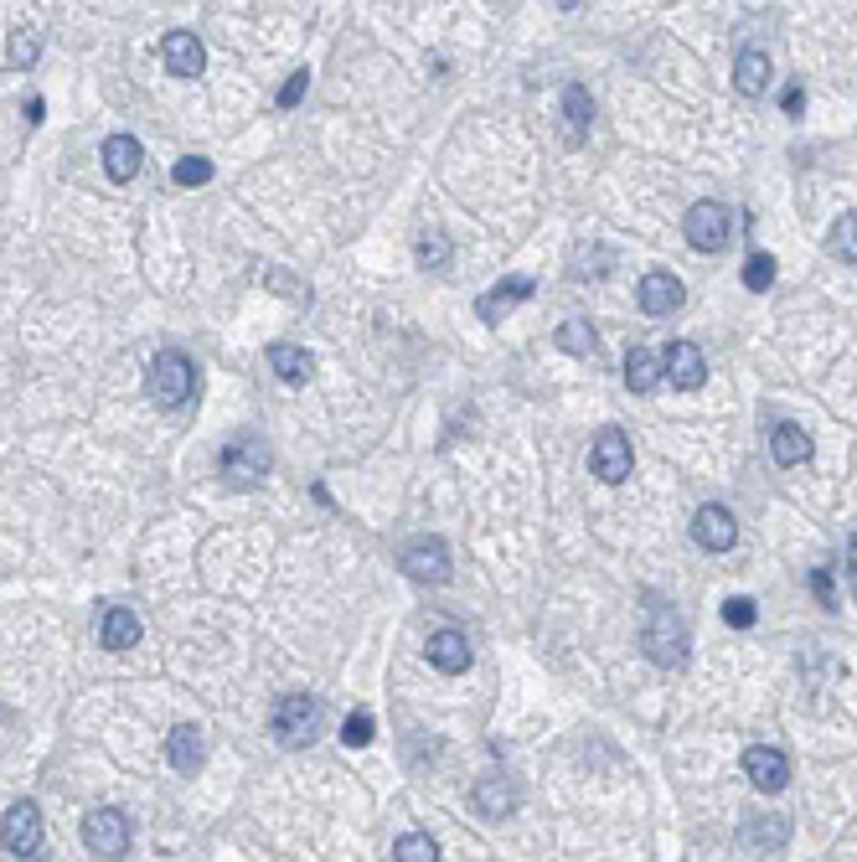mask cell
Wrapping results in <instances>:
<instances>
[{"mask_svg": "<svg viewBox=\"0 0 857 862\" xmlns=\"http://www.w3.org/2000/svg\"><path fill=\"white\" fill-rule=\"evenodd\" d=\"M662 372H666V383L677 387V393H697V387L707 383V362H703V352L692 342H672L662 352Z\"/></svg>", "mask_w": 857, "mask_h": 862, "instance_id": "5bb4252c", "label": "cell"}, {"mask_svg": "<svg viewBox=\"0 0 857 862\" xmlns=\"http://www.w3.org/2000/svg\"><path fill=\"white\" fill-rule=\"evenodd\" d=\"M99 646H109V651L140 646V615L124 610V605H109V610L99 615Z\"/></svg>", "mask_w": 857, "mask_h": 862, "instance_id": "44dd1931", "label": "cell"}, {"mask_svg": "<svg viewBox=\"0 0 857 862\" xmlns=\"http://www.w3.org/2000/svg\"><path fill=\"white\" fill-rule=\"evenodd\" d=\"M512 805H517L512 774L491 770V774H481V780L470 785V811H476L481 821H501V817H512Z\"/></svg>", "mask_w": 857, "mask_h": 862, "instance_id": "7c38bea8", "label": "cell"}, {"mask_svg": "<svg viewBox=\"0 0 857 862\" xmlns=\"http://www.w3.org/2000/svg\"><path fill=\"white\" fill-rule=\"evenodd\" d=\"M775 253H759L754 249L749 258H744V290H754V295H759V290H769V284H775Z\"/></svg>", "mask_w": 857, "mask_h": 862, "instance_id": "4dcf8cb0", "label": "cell"}, {"mask_svg": "<svg viewBox=\"0 0 857 862\" xmlns=\"http://www.w3.org/2000/svg\"><path fill=\"white\" fill-rule=\"evenodd\" d=\"M404 574L414 584H450L455 564H450V548H445V537H414L404 548Z\"/></svg>", "mask_w": 857, "mask_h": 862, "instance_id": "ba28073f", "label": "cell"}, {"mask_svg": "<svg viewBox=\"0 0 857 862\" xmlns=\"http://www.w3.org/2000/svg\"><path fill=\"white\" fill-rule=\"evenodd\" d=\"M734 89L744 93V99H759V93L769 89V58L759 47H744L734 58Z\"/></svg>", "mask_w": 857, "mask_h": 862, "instance_id": "603a6c76", "label": "cell"}, {"mask_svg": "<svg viewBox=\"0 0 857 862\" xmlns=\"http://www.w3.org/2000/svg\"><path fill=\"white\" fill-rule=\"evenodd\" d=\"M161 58H166V68L176 78H196L207 68V52H202V42H196L192 31H171L166 42H161Z\"/></svg>", "mask_w": 857, "mask_h": 862, "instance_id": "ffe728a7", "label": "cell"}, {"mask_svg": "<svg viewBox=\"0 0 857 862\" xmlns=\"http://www.w3.org/2000/svg\"><path fill=\"white\" fill-rule=\"evenodd\" d=\"M790 817L785 811H759V817H749L744 826H738V848L744 852H781L785 842H790Z\"/></svg>", "mask_w": 857, "mask_h": 862, "instance_id": "4fadbf2b", "label": "cell"}, {"mask_svg": "<svg viewBox=\"0 0 857 862\" xmlns=\"http://www.w3.org/2000/svg\"><path fill=\"white\" fill-rule=\"evenodd\" d=\"M641 651L656 661V667H682L687 661V625L682 615L666 605V599H646V615H641Z\"/></svg>", "mask_w": 857, "mask_h": 862, "instance_id": "6da1fadb", "label": "cell"}, {"mask_svg": "<svg viewBox=\"0 0 857 862\" xmlns=\"http://www.w3.org/2000/svg\"><path fill=\"white\" fill-rule=\"evenodd\" d=\"M0 848L11 852V858H37L42 852V811L37 801H16L0 821Z\"/></svg>", "mask_w": 857, "mask_h": 862, "instance_id": "9c48e42d", "label": "cell"}, {"mask_svg": "<svg viewBox=\"0 0 857 862\" xmlns=\"http://www.w3.org/2000/svg\"><path fill=\"white\" fill-rule=\"evenodd\" d=\"M27 124H42V99H27Z\"/></svg>", "mask_w": 857, "mask_h": 862, "instance_id": "60d3db41", "label": "cell"}, {"mask_svg": "<svg viewBox=\"0 0 857 862\" xmlns=\"http://www.w3.org/2000/svg\"><path fill=\"white\" fill-rule=\"evenodd\" d=\"M269 367L274 377H285V383H310V372H316V357L305 352V346H289V342H274L269 346Z\"/></svg>", "mask_w": 857, "mask_h": 862, "instance_id": "cb8c5ba5", "label": "cell"}, {"mask_svg": "<svg viewBox=\"0 0 857 862\" xmlns=\"http://www.w3.org/2000/svg\"><path fill=\"white\" fill-rule=\"evenodd\" d=\"M812 589H816L822 605H837V599H832V574H827V568H812Z\"/></svg>", "mask_w": 857, "mask_h": 862, "instance_id": "f35d334b", "label": "cell"}, {"mask_svg": "<svg viewBox=\"0 0 857 862\" xmlns=\"http://www.w3.org/2000/svg\"><path fill=\"white\" fill-rule=\"evenodd\" d=\"M553 342H558V352H569V357H594L600 336H594V326H589L584 315H569V321L553 331Z\"/></svg>", "mask_w": 857, "mask_h": 862, "instance_id": "4316f807", "label": "cell"}, {"mask_svg": "<svg viewBox=\"0 0 857 862\" xmlns=\"http://www.w3.org/2000/svg\"><path fill=\"white\" fill-rule=\"evenodd\" d=\"M754 620H759V605H754V599H744V595L723 599V625H734V630H749Z\"/></svg>", "mask_w": 857, "mask_h": 862, "instance_id": "e575fe53", "label": "cell"}, {"mask_svg": "<svg viewBox=\"0 0 857 862\" xmlns=\"http://www.w3.org/2000/svg\"><path fill=\"white\" fill-rule=\"evenodd\" d=\"M130 836H135V826H130V817L114 811V805H99V811L83 817V848H89L93 858H124V852H130Z\"/></svg>", "mask_w": 857, "mask_h": 862, "instance_id": "5b68a950", "label": "cell"}, {"mask_svg": "<svg viewBox=\"0 0 857 862\" xmlns=\"http://www.w3.org/2000/svg\"><path fill=\"white\" fill-rule=\"evenodd\" d=\"M847 579H853V595H857V533H853V548H847Z\"/></svg>", "mask_w": 857, "mask_h": 862, "instance_id": "ab89813d", "label": "cell"}, {"mask_svg": "<svg viewBox=\"0 0 857 862\" xmlns=\"http://www.w3.org/2000/svg\"><path fill=\"white\" fill-rule=\"evenodd\" d=\"M728 227H734V217H728L723 202H692L687 217H682V233H687V243L697 253H723Z\"/></svg>", "mask_w": 857, "mask_h": 862, "instance_id": "52a82bcc", "label": "cell"}, {"mask_svg": "<svg viewBox=\"0 0 857 862\" xmlns=\"http://www.w3.org/2000/svg\"><path fill=\"white\" fill-rule=\"evenodd\" d=\"M166 759H171V770H181V774H196V770H202V759H207V739H202V729H196V723H181V729H171Z\"/></svg>", "mask_w": 857, "mask_h": 862, "instance_id": "d6986e66", "label": "cell"}, {"mask_svg": "<svg viewBox=\"0 0 857 862\" xmlns=\"http://www.w3.org/2000/svg\"><path fill=\"white\" fill-rule=\"evenodd\" d=\"M305 89H310V73H305V68H295V73H289V83L279 89V109H295L305 99Z\"/></svg>", "mask_w": 857, "mask_h": 862, "instance_id": "8d00e7d4", "label": "cell"}, {"mask_svg": "<svg viewBox=\"0 0 857 862\" xmlns=\"http://www.w3.org/2000/svg\"><path fill=\"white\" fill-rule=\"evenodd\" d=\"M635 300H641V311H646L651 321H662V315H677V311H682V300H687V290H682V280H677V274H666V268H656V274H646V280H641Z\"/></svg>", "mask_w": 857, "mask_h": 862, "instance_id": "9a60e30c", "label": "cell"}, {"mask_svg": "<svg viewBox=\"0 0 857 862\" xmlns=\"http://www.w3.org/2000/svg\"><path fill=\"white\" fill-rule=\"evenodd\" d=\"M373 713H351L341 723V743H351V749H361V743H373Z\"/></svg>", "mask_w": 857, "mask_h": 862, "instance_id": "d590c367", "label": "cell"}, {"mask_svg": "<svg viewBox=\"0 0 857 862\" xmlns=\"http://www.w3.org/2000/svg\"><path fill=\"white\" fill-rule=\"evenodd\" d=\"M414 258H419V268H429V274H445L455 258V243L429 227V233H419V243H414Z\"/></svg>", "mask_w": 857, "mask_h": 862, "instance_id": "83f0119b", "label": "cell"}, {"mask_svg": "<svg viewBox=\"0 0 857 862\" xmlns=\"http://www.w3.org/2000/svg\"><path fill=\"white\" fill-rule=\"evenodd\" d=\"M269 445L258 439V434H238V439H227L223 455H217V476L233 486V491H248V486H258V480L269 476Z\"/></svg>", "mask_w": 857, "mask_h": 862, "instance_id": "277c9868", "label": "cell"}, {"mask_svg": "<svg viewBox=\"0 0 857 862\" xmlns=\"http://www.w3.org/2000/svg\"><path fill=\"white\" fill-rule=\"evenodd\" d=\"M744 774H749L754 790H765V795H781L790 785V759L781 749H769V743H754L744 749Z\"/></svg>", "mask_w": 857, "mask_h": 862, "instance_id": "30bf717a", "label": "cell"}, {"mask_svg": "<svg viewBox=\"0 0 857 862\" xmlns=\"http://www.w3.org/2000/svg\"><path fill=\"white\" fill-rule=\"evenodd\" d=\"M662 377H666L662 357H656L651 346H631V352H625V387H631V393H651Z\"/></svg>", "mask_w": 857, "mask_h": 862, "instance_id": "d4e9b609", "label": "cell"}, {"mask_svg": "<svg viewBox=\"0 0 857 862\" xmlns=\"http://www.w3.org/2000/svg\"><path fill=\"white\" fill-rule=\"evenodd\" d=\"M392 858H398V862H435L439 848H435V836L408 832V836H398V842H392Z\"/></svg>", "mask_w": 857, "mask_h": 862, "instance_id": "1f68e13d", "label": "cell"}, {"mask_svg": "<svg viewBox=\"0 0 857 862\" xmlns=\"http://www.w3.org/2000/svg\"><path fill=\"white\" fill-rule=\"evenodd\" d=\"M326 729V702L310 698V692H285L274 702V739L285 749H310Z\"/></svg>", "mask_w": 857, "mask_h": 862, "instance_id": "3957f363", "label": "cell"}, {"mask_svg": "<svg viewBox=\"0 0 857 862\" xmlns=\"http://www.w3.org/2000/svg\"><path fill=\"white\" fill-rule=\"evenodd\" d=\"M692 537H697V548H707V552H728L738 542L734 511H728V506H718V501L697 506V517H692Z\"/></svg>", "mask_w": 857, "mask_h": 862, "instance_id": "8fae6325", "label": "cell"}, {"mask_svg": "<svg viewBox=\"0 0 857 862\" xmlns=\"http://www.w3.org/2000/svg\"><path fill=\"white\" fill-rule=\"evenodd\" d=\"M563 120H569V140L579 145L589 134V124H594V99H589L584 83H569V89H563Z\"/></svg>", "mask_w": 857, "mask_h": 862, "instance_id": "484cf974", "label": "cell"}, {"mask_svg": "<svg viewBox=\"0 0 857 862\" xmlns=\"http://www.w3.org/2000/svg\"><path fill=\"white\" fill-rule=\"evenodd\" d=\"M589 470H594V480H604V486L631 480L635 449H631V439H625V429H600L594 434V445H589Z\"/></svg>", "mask_w": 857, "mask_h": 862, "instance_id": "8992f818", "label": "cell"}, {"mask_svg": "<svg viewBox=\"0 0 857 862\" xmlns=\"http://www.w3.org/2000/svg\"><path fill=\"white\" fill-rule=\"evenodd\" d=\"M99 155H104L109 181H120V186H124V181H135V176H140V165H145V150H140L135 134H109Z\"/></svg>", "mask_w": 857, "mask_h": 862, "instance_id": "e0dca14e", "label": "cell"}, {"mask_svg": "<svg viewBox=\"0 0 857 862\" xmlns=\"http://www.w3.org/2000/svg\"><path fill=\"white\" fill-rule=\"evenodd\" d=\"M145 393L161 414H181V408H192L196 398V367L186 352H161L145 372Z\"/></svg>", "mask_w": 857, "mask_h": 862, "instance_id": "7a4b0ae2", "label": "cell"}, {"mask_svg": "<svg viewBox=\"0 0 857 862\" xmlns=\"http://www.w3.org/2000/svg\"><path fill=\"white\" fill-rule=\"evenodd\" d=\"M769 455H775V465L796 470V465L812 460V434L800 429V424H775V434H769Z\"/></svg>", "mask_w": 857, "mask_h": 862, "instance_id": "7402d4cb", "label": "cell"}, {"mask_svg": "<svg viewBox=\"0 0 857 862\" xmlns=\"http://www.w3.org/2000/svg\"><path fill=\"white\" fill-rule=\"evenodd\" d=\"M781 109L790 114V120H800V109H806V89H800V83H790V89H785V99H781Z\"/></svg>", "mask_w": 857, "mask_h": 862, "instance_id": "74e56055", "label": "cell"}, {"mask_svg": "<svg viewBox=\"0 0 857 862\" xmlns=\"http://www.w3.org/2000/svg\"><path fill=\"white\" fill-rule=\"evenodd\" d=\"M424 656H429V667H439L445 671V677H460V671L470 667V636L466 630H450V625H445V630H435V636H429V646H424Z\"/></svg>", "mask_w": 857, "mask_h": 862, "instance_id": "2e32d148", "label": "cell"}, {"mask_svg": "<svg viewBox=\"0 0 857 862\" xmlns=\"http://www.w3.org/2000/svg\"><path fill=\"white\" fill-rule=\"evenodd\" d=\"M532 295H538V280H532V274H517V280H501L491 295L476 300V315H481L486 326H497L507 305H517V300H532Z\"/></svg>", "mask_w": 857, "mask_h": 862, "instance_id": "ac0fdd59", "label": "cell"}, {"mask_svg": "<svg viewBox=\"0 0 857 862\" xmlns=\"http://www.w3.org/2000/svg\"><path fill=\"white\" fill-rule=\"evenodd\" d=\"M827 249L837 253V258H847V264H857V212H843V217L832 223Z\"/></svg>", "mask_w": 857, "mask_h": 862, "instance_id": "f546056e", "label": "cell"}, {"mask_svg": "<svg viewBox=\"0 0 857 862\" xmlns=\"http://www.w3.org/2000/svg\"><path fill=\"white\" fill-rule=\"evenodd\" d=\"M171 181H176V186H207V181H212V161H207V155H181V161L171 165Z\"/></svg>", "mask_w": 857, "mask_h": 862, "instance_id": "d6a6232c", "label": "cell"}, {"mask_svg": "<svg viewBox=\"0 0 857 862\" xmlns=\"http://www.w3.org/2000/svg\"><path fill=\"white\" fill-rule=\"evenodd\" d=\"M615 264V253L610 249H579L573 253V268H579V280H604V268Z\"/></svg>", "mask_w": 857, "mask_h": 862, "instance_id": "836d02e7", "label": "cell"}, {"mask_svg": "<svg viewBox=\"0 0 857 862\" xmlns=\"http://www.w3.org/2000/svg\"><path fill=\"white\" fill-rule=\"evenodd\" d=\"M6 52H11V68H37V58H42V31L16 27L11 42H6Z\"/></svg>", "mask_w": 857, "mask_h": 862, "instance_id": "f1b7e54d", "label": "cell"}, {"mask_svg": "<svg viewBox=\"0 0 857 862\" xmlns=\"http://www.w3.org/2000/svg\"><path fill=\"white\" fill-rule=\"evenodd\" d=\"M558 11H579V6H584V0H553Z\"/></svg>", "mask_w": 857, "mask_h": 862, "instance_id": "b9f144b4", "label": "cell"}]
</instances>
